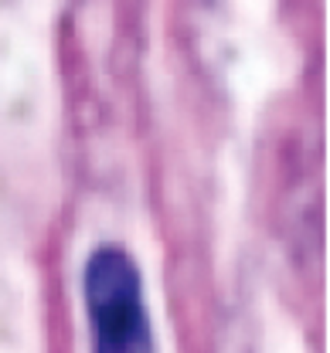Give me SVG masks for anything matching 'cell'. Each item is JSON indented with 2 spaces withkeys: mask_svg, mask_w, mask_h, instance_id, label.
Listing matches in <instances>:
<instances>
[{
  "mask_svg": "<svg viewBox=\"0 0 330 353\" xmlns=\"http://www.w3.org/2000/svg\"><path fill=\"white\" fill-rule=\"evenodd\" d=\"M82 292L93 319L95 353H157L143 306L140 272L123 248H95L86 262Z\"/></svg>",
  "mask_w": 330,
  "mask_h": 353,
  "instance_id": "6da1fadb",
  "label": "cell"
}]
</instances>
